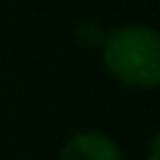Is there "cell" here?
<instances>
[{"label":"cell","mask_w":160,"mask_h":160,"mask_svg":"<svg viewBox=\"0 0 160 160\" xmlns=\"http://www.w3.org/2000/svg\"><path fill=\"white\" fill-rule=\"evenodd\" d=\"M101 59L112 79L135 90H152L160 82V37L155 28L127 22L101 39Z\"/></svg>","instance_id":"cell-1"},{"label":"cell","mask_w":160,"mask_h":160,"mask_svg":"<svg viewBox=\"0 0 160 160\" xmlns=\"http://www.w3.org/2000/svg\"><path fill=\"white\" fill-rule=\"evenodd\" d=\"M149 160H158V138L152 141V149H149Z\"/></svg>","instance_id":"cell-3"},{"label":"cell","mask_w":160,"mask_h":160,"mask_svg":"<svg viewBox=\"0 0 160 160\" xmlns=\"http://www.w3.org/2000/svg\"><path fill=\"white\" fill-rule=\"evenodd\" d=\"M59 160H124V152L107 132L84 129L65 141Z\"/></svg>","instance_id":"cell-2"}]
</instances>
